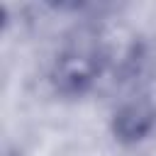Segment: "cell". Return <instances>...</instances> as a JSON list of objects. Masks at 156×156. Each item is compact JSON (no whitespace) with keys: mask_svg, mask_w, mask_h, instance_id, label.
I'll return each instance as SVG.
<instances>
[]
</instances>
